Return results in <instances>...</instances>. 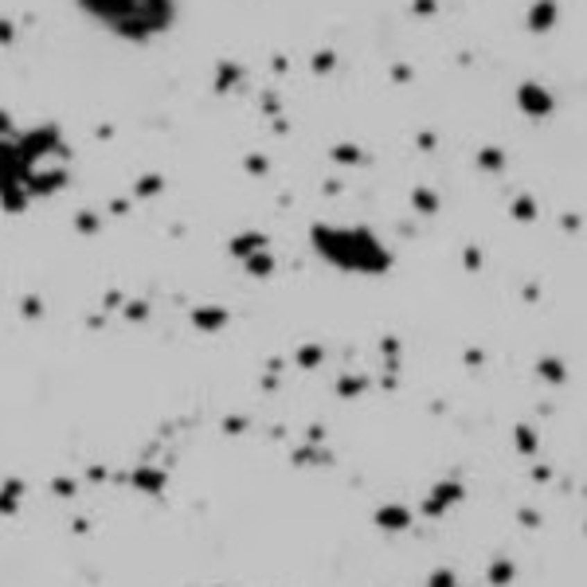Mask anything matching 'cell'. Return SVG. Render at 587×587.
<instances>
[{
  "instance_id": "cell-1",
  "label": "cell",
  "mask_w": 587,
  "mask_h": 587,
  "mask_svg": "<svg viewBox=\"0 0 587 587\" xmlns=\"http://www.w3.org/2000/svg\"><path fill=\"white\" fill-rule=\"evenodd\" d=\"M78 4L126 40L164 32L173 20V0H78Z\"/></svg>"
},
{
  "instance_id": "cell-2",
  "label": "cell",
  "mask_w": 587,
  "mask_h": 587,
  "mask_svg": "<svg viewBox=\"0 0 587 587\" xmlns=\"http://www.w3.org/2000/svg\"><path fill=\"white\" fill-rule=\"evenodd\" d=\"M521 102H525V110H533V114H544V110L552 106V102H548V94H544V90H536V87H525V90H521Z\"/></svg>"
},
{
  "instance_id": "cell-3",
  "label": "cell",
  "mask_w": 587,
  "mask_h": 587,
  "mask_svg": "<svg viewBox=\"0 0 587 587\" xmlns=\"http://www.w3.org/2000/svg\"><path fill=\"white\" fill-rule=\"evenodd\" d=\"M552 16H556V4H536L533 8V28H552Z\"/></svg>"
},
{
  "instance_id": "cell-4",
  "label": "cell",
  "mask_w": 587,
  "mask_h": 587,
  "mask_svg": "<svg viewBox=\"0 0 587 587\" xmlns=\"http://www.w3.org/2000/svg\"><path fill=\"white\" fill-rule=\"evenodd\" d=\"M0 40H12V28H4V24H0Z\"/></svg>"
}]
</instances>
